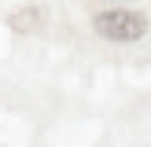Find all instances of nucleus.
<instances>
[{
  "mask_svg": "<svg viewBox=\"0 0 151 147\" xmlns=\"http://www.w3.org/2000/svg\"><path fill=\"white\" fill-rule=\"evenodd\" d=\"M96 33L107 37V41H140L147 29V19L137 11H122V7H114V11H100L96 15Z\"/></svg>",
  "mask_w": 151,
  "mask_h": 147,
  "instance_id": "f257e3e1",
  "label": "nucleus"
}]
</instances>
